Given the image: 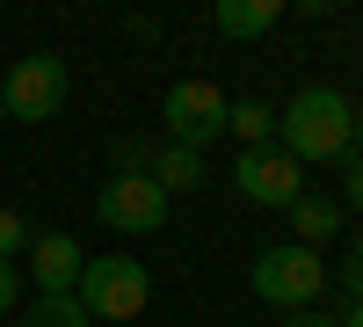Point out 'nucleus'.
Wrapping results in <instances>:
<instances>
[{
	"mask_svg": "<svg viewBox=\"0 0 363 327\" xmlns=\"http://www.w3.org/2000/svg\"><path fill=\"white\" fill-rule=\"evenodd\" d=\"M335 327H363V299H349V313H342Z\"/></svg>",
	"mask_w": 363,
	"mask_h": 327,
	"instance_id": "19",
	"label": "nucleus"
},
{
	"mask_svg": "<svg viewBox=\"0 0 363 327\" xmlns=\"http://www.w3.org/2000/svg\"><path fill=\"white\" fill-rule=\"evenodd\" d=\"M291 233H298V248H313V255H320V240H327V233H335V204L306 189V196L291 204Z\"/></svg>",
	"mask_w": 363,
	"mask_h": 327,
	"instance_id": "10",
	"label": "nucleus"
},
{
	"mask_svg": "<svg viewBox=\"0 0 363 327\" xmlns=\"http://www.w3.org/2000/svg\"><path fill=\"white\" fill-rule=\"evenodd\" d=\"M58 102H66V66H58L51 51L15 58L8 87H0V109H8V116H22V124H44V116H58Z\"/></svg>",
	"mask_w": 363,
	"mask_h": 327,
	"instance_id": "5",
	"label": "nucleus"
},
{
	"mask_svg": "<svg viewBox=\"0 0 363 327\" xmlns=\"http://www.w3.org/2000/svg\"><path fill=\"white\" fill-rule=\"evenodd\" d=\"M277 131H284V153L298 167L306 160H342L349 138H356V109L335 95V87H298L284 102V116H277Z\"/></svg>",
	"mask_w": 363,
	"mask_h": 327,
	"instance_id": "1",
	"label": "nucleus"
},
{
	"mask_svg": "<svg viewBox=\"0 0 363 327\" xmlns=\"http://www.w3.org/2000/svg\"><path fill=\"white\" fill-rule=\"evenodd\" d=\"M291 327H335V313H298Z\"/></svg>",
	"mask_w": 363,
	"mask_h": 327,
	"instance_id": "18",
	"label": "nucleus"
},
{
	"mask_svg": "<svg viewBox=\"0 0 363 327\" xmlns=\"http://www.w3.org/2000/svg\"><path fill=\"white\" fill-rule=\"evenodd\" d=\"M29 270H37V291L44 299H58V291H73L80 270H87V255L73 233H37V248H29Z\"/></svg>",
	"mask_w": 363,
	"mask_h": 327,
	"instance_id": "8",
	"label": "nucleus"
},
{
	"mask_svg": "<svg viewBox=\"0 0 363 327\" xmlns=\"http://www.w3.org/2000/svg\"><path fill=\"white\" fill-rule=\"evenodd\" d=\"M327 291V270H320V255L313 248H269L262 262H255V299H269V306H313Z\"/></svg>",
	"mask_w": 363,
	"mask_h": 327,
	"instance_id": "4",
	"label": "nucleus"
},
{
	"mask_svg": "<svg viewBox=\"0 0 363 327\" xmlns=\"http://www.w3.org/2000/svg\"><path fill=\"white\" fill-rule=\"evenodd\" d=\"M73 299H80L87 320H138L145 299H153V277H145V262H131V255H95L80 270Z\"/></svg>",
	"mask_w": 363,
	"mask_h": 327,
	"instance_id": "2",
	"label": "nucleus"
},
{
	"mask_svg": "<svg viewBox=\"0 0 363 327\" xmlns=\"http://www.w3.org/2000/svg\"><path fill=\"white\" fill-rule=\"evenodd\" d=\"M15 327H95V320L80 313V299H73V291H58V299L22 306V320H15Z\"/></svg>",
	"mask_w": 363,
	"mask_h": 327,
	"instance_id": "11",
	"label": "nucleus"
},
{
	"mask_svg": "<svg viewBox=\"0 0 363 327\" xmlns=\"http://www.w3.org/2000/svg\"><path fill=\"white\" fill-rule=\"evenodd\" d=\"M284 0H218V37H262L277 29Z\"/></svg>",
	"mask_w": 363,
	"mask_h": 327,
	"instance_id": "9",
	"label": "nucleus"
},
{
	"mask_svg": "<svg viewBox=\"0 0 363 327\" xmlns=\"http://www.w3.org/2000/svg\"><path fill=\"white\" fill-rule=\"evenodd\" d=\"M15 299H22V284H15V262H0V313H8Z\"/></svg>",
	"mask_w": 363,
	"mask_h": 327,
	"instance_id": "16",
	"label": "nucleus"
},
{
	"mask_svg": "<svg viewBox=\"0 0 363 327\" xmlns=\"http://www.w3.org/2000/svg\"><path fill=\"white\" fill-rule=\"evenodd\" d=\"M225 109H233V102H225L211 80H174L167 102H160V124H167V138L182 145V153H196L203 138L225 131Z\"/></svg>",
	"mask_w": 363,
	"mask_h": 327,
	"instance_id": "3",
	"label": "nucleus"
},
{
	"mask_svg": "<svg viewBox=\"0 0 363 327\" xmlns=\"http://www.w3.org/2000/svg\"><path fill=\"white\" fill-rule=\"evenodd\" d=\"M22 233H29V226H22V211H0V262L22 248Z\"/></svg>",
	"mask_w": 363,
	"mask_h": 327,
	"instance_id": "15",
	"label": "nucleus"
},
{
	"mask_svg": "<svg viewBox=\"0 0 363 327\" xmlns=\"http://www.w3.org/2000/svg\"><path fill=\"white\" fill-rule=\"evenodd\" d=\"M225 131H240L247 145H277V109H269V102H233Z\"/></svg>",
	"mask_w": 363,
	"mask_h": 327,
	"instance_id": "12",
	"label": "nucleus"
},
{
	"mask_svg": "<svg viewBox=\"0 0 363 327\" xmlns=\"http://www.w3.org/2000/svg\"><path fill=\"white\" fill-rule=\"evenodd\" d=\"M233 182H240L247 204H284L291 211V204L306 196V167H298L284 145H247V153L233 160Z\"/></svg>",
	"mask_w": 363,
	"mask_h": 327,
	"instance_id": "6",
	"label": "nucleus"
},
{
	"mask_svg": "<svg viewBox=\"0 0 363 327\" xmlns=\"http://www.w3.org/2000/svg\"><path fill=\"white\" fill-rule=\"evenodd\" d=\"M349 204L363 211V160H349Z\"/></svg>",
	"mask_w": 363,
	"mask_h": 327,
	"instance_id": "17",
	"label": "nucleus"
},
{
	"mask_svg": "<svg viewBox=\"0 0 363 327\" xmlns=\"http://www.w3.org/2000/svg\"><path fill=\"white\" fill-rule=\"evenodd\" d=\"M342 291H349V299H363V240L342 255Z\"/></svg>",
	"mask_w": 363,
	"mask_h": 327,
	"instance_id": "14",
	"label": "nucleus"
},
{
	"mask_svg": "<svg viewBox=\"0 0 363 327\" xmlns=\"http://www.w3.org/2000/svg\"><path fill=\"white\" fill-rule=\"evenodd\" d=\"M0 124H8V109H0Z\"/></svg>",
	"mask_w": 363,
	"mask_h": 327,
	"instance_id": "20",
	"label": "nucleus"
},
{
	"mask_svg": "<svg viewBox=\"0 0 363 327\" xmlns=\"http://www.w3.org/2000/svg\"><path fill=\"white\" fill-rule=\"evenodd\" d=\"M167 218V196L153 174H116V182H102V226L116 233H160Z\"/></svg>",
	"mask_w": 363,
	"mask_h": 327,
	"instance_id": "7",
	"label": "nucleus"
},
{
	"mask_svg": "<svg viewBox=\"0 0 363 327\" xmlns=\"http://www.w3.org/2000/svg\"><path fill=\"white\" fill-rule=\"evenodd\" d=\"M153 182H160V196H182V189H196V182H203V167H196V153L167 145V153L153 160Z\"/></svg>",
	"mask_w": 363,
	"mask_h": 327,
	"instance_id": "13",
	"label": "nucleus"
}]
</instances>
